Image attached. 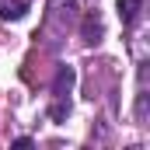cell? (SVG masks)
Returning <instances> with one entry per match:
<instances>
[{"instance_id": "3957f363", "label": "cell", "mask_w": 150, "mask_h": 150, "mask_svg": "<svg viewBox=\"0 0 150 150\" xmlns=\"http://www.w3.org/2000/svg\"><path fill=\"white\" fill-rule=\"evenodd\" d=\"M115 7H119L122 25H136V18H140V11H143V0H115Z\"/></svg>"}, {"instance_id": "8992f818", "label": "cell", "mask_w": 150, "mask_h": 150, "mask_svg": "<svg viewBox=\"0 0 150 150\" xmlns=\"http://www.w3.org/2000/svg\"><path fill=\"white\" fill-rule=\"evenodd\" d=\"M136 115L147 119V94H140V101H136Z\"/></svg>"}, {"instance_id": "7a4b0ae2", "label": "cell", "mask_w": 150, "mask_h": 150, "mask_svg": "<svg viewBox=\"0 0 150 150\" xmlns=\"http://www.w3.org/2000/svg\"><path fill=\"white\" fill-rule=\"evenodd\" d=\"M74 80H77V70L74 67H56V77H52V94L56 98H67L70 94V87H74Z\"/></svg>"}, {"instance_id": "277c9868", "label": "cell", "mask_w": 150, "mask_h": 150, "mask_svg": "<svg viewBox=\"0 0 150 150\" xmlns=\"http://www.w3.org/2000/svg\"><path fill=\"white\" fill-rule=\"evenodd\" d=\"M28 14V4L25 0H14V4H0V18L4 21H21Z\"/></svg>"}, {"instance_id": "52a82bcc", "label": "cell", "mask_w": 150, "mask_h": 150, "mask_svg": "<svg viewBox=\"0 0 150 150\" xmlns=\"http://www.w3.org/2000/svg\"><path fill=\"white\" fill-rule=\"evenodd\" d=\"M14 147H21V150H25V147H35V140H32V136H18Z\"/></svg>"}, {"instance_id": "5b68a950", "label": "cell", "mask_w": 150, "mask_h": 150, "mask_svg": "<svg viewBox=\"0 0 150 150\" xmlns=\"http://www.w3.org/2000/svg\"><path fill=\"white\" fill-rule=\"evenodd\" d=\"M67 115H70V101H67V98H56L52 108H49V119H52V122H63Z\"/></svg>"}, {"instance_id": "6da1fadb", "label": "cell", "mask_w": 150, "mask_h": 150, "mask_svg": "<svg viewBox=\"0 0 150 150\" xmlns=\"http://www.w3.org/2000/svg\"><path fill=\"white\" fill-rule=\"evenodd\" d=\"M101 35H105L101 18H98L94 11H87V14H84V21H80V38H84L87 45H98V42H101Z\"/></svg>"}]
</instances>
